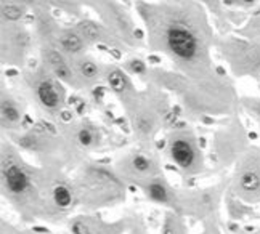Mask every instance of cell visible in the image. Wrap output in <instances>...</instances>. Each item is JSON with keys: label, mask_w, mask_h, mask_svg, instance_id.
<instances>
[{"label": "cell", "mask_w": 260, "mask_h": 234, "mask_svg": "<svg viewBox=\"0 0 260 234\" xmlns=\"http://www.w3.org/2000/svg\"><path fill=\"white\" fill-rule=\"evenodd\" d=\"M0 116H2L4 128H15L21 124L23 111H21V108H19L16 99H13L10 95L4 93L2 101H0Z\"/></svg>", "instance_id": "12"}, {"label": "cell", "mask_w": 260, "mask_h": 234, "mask_svg": "<svg viewBox=\"0 0 260 234\" xmlns=\"http://www.w3.org/2000/svg\"><path fill=\"white\" fill-rule=\"evenodd\" d=\"M140 186L145 191L148 199H151L156 204H162V206L177 204V192L172 189V186L169 185L162 175H156L153 178H149Z\"/></svg>", "instance_id": "10"}, {"label": "cell", "mask_w": 260, "mask_h": 234, "mask_svg": "<svg viewBox=\"0 0 260 234\" xmlns=\"http://www.w3.org/2000/svg\"><path fill=\"white\" fill-rule=\"evenodd\" d=\"M73 66L77 74V79L84 80V82H96L100 76H102L100 64L92 56H87V55L76 56L73 61Z\"/></svg>", "instance_id": "13"}, {"label": "cell", "mask_w": 260, "mask_h": 234, "mask_svg": "<svg viewBox=\"0 0 260 234\" xmlns=\"http://www.w3.org/2000/svg\"><path fill=\"white\" fill-rule=\"evenodd\" d=\"M116 172L121 178L132 180L135 183L138 181V185H143L146 180L161 175L157 159L143 151L134 152V154H128L127 157H124L117 164Z\"/></svg>", "instance_id": "7"}, {"label": "cell", "mask_w": 260, "mask_h": 234, "mask_svg": "<svg viewBox=\"0 0 260 234\" xmlns=\"http://www.w3.org/2000/svg\"><path fill=\"white\" fill-rule=\"evenodd\" d=\"M243 105L260 122V98H246L243 101Z\"/></svg>", "instance_id": "21"}, {"label": "cell", "mask_w": 260, "mask_h": 234, "mask_svg": "<svg viewBox=\"0 0 260 234\" xmlns=\"http://www.w3.org/2000/svg\"><path fill=\"white\" fill-rule=\"evenodd\" d=\"M74 143L84 151H90L100 145V133L92 125H81L76 130Z\"/></svg>", "instance_id": "15"}, {"label": "cell", "mask_w": 260, "mask_h": 234, "mask_svg": "<svg viewBox=\"0 0 260 234\" xmlns=\"http://www.w3.org/2000/svg\"><path fill=\"white\" fill-rule=\"evenodd\" d=\"M34 95L45 111L56 113L63 106V93L59 91L56 82L48 76H41L34 84Z\"/></svg>", "instance_id": "9"}, {"label": "cell", "mask_w": 260, "mask_h": 234, "mask_svg": "<svg viewBox=\"0 0 260 234\" xmlns=\"http://www.w3.org/2000/svg\"><path fill=\"white\" fill-rule=\"evenodd\" d=\"M161 39L166 52L183 64L196 63L206 52V42L198 30L178 19H172L164 26Z\"/></svg>", "instance_id": "3"}, {"label": "cell", "mask_w": 260, "mask_h": 234, "mask_svg": "<svg viewBox=\"0 0 260 234\" xmlns=\"http://www.w3.org/2000/svg\"><path fill=\"white\" fill-rule=\"evenodd\" d=\"M241 32L246 39L260 44V15L254 16L252 19H249V23L243 27Z\"/></svg>", "instance_id": "18"}, {"label": "cell", "mask_w": 260, "mask_h": 234, "mask_svg": "<svg viewBox=\"0 0 260 234\" xmlns=\"http://www.w3.org/2000/svg\"><path fill=\"white\" fill-rule=\"evenodd\" d=\"M201 2H204L206 5H209V7L215 8V7H218L220 4H222V0H201Z\"/></svg>", "instance_id": "23"}, {"label": "cell", "mask_w": 260, "mask_h": 234, "mask_svg": "<svg viewBox=\"0 0 260 234\" xmlns=\"http://www.w3.org/2000/svg\"><path fill=\"white\" fill-rule=\"evenodd\" d=\"M76 29L81 32V36L84 37L87 44H98V42H103V39H105L103 27L98 26L93 21H90V19H81V21L76 24Z\"/></svg>", "instance_id": "16"}, {"label": "cell", "mask_w": 260, "mask_h": 234, "mask_svg": "<svg viewBox=\"0 0 260 234\" xmlns=\"http://www.w3.org/2000/svg\"><path fill=\"white\" fill-rule=\"evenodd\" d=\"M169 157L177 165L178 170L185 172V174H198L203 170V156L199 151L196 141L191 135L186 133H177L169 140Z\"/></svg>", "instance_id": "6"}, {"label": "cell", "mask_w": 260, "mask_h": 234, "mask_svg": "<svg viewBox=\"0 0 260 234\" xmlns=\"http://www.w3.org/2000/svg\"><path fill=\"white\" fill-rule=\"evenodd\" d=\"M56 42H58V48L61 50L64 55L73 56V58L84 55V50L87 47V42L76 27H66L59 30Z\"/></svg>", "instance_id": "11"}, {"label": "cell", "mask_w": 260, "mask_h": 234, "mask_svg": "<svg viewBox=\"0 0 260 234\" xmlns=\"http://www.w3.org/2000/svg\"><path fill=\"white\" fill-rule=\"evenodd\" d=\"M222 4L226 7H243V8H251L257 4V0H222Z\"/></svg>", "instance_id": "22"}, {"label": "cell", "mask_w": 260, "mask_h": 234, "mask_svg": "<svg viewBox=\"0 0 260 234\" xmlns=\"http://www.w3.org/2000/svg\"><path fill=\"white\" fill-rule=\"evenodd\" d=\"M74 186L79 200H84L90 206L108 204L122 194V183L117 172L106 170L100 165L84 169Z\"/></svg>", "instance_id": "2"}, {"label": "cell", "mask_w": 260, "mask_h": 234, "mask_svg": "<svg viewBox=\"0 0 260 234\" xmlns=\"http://www.w3.org/2000/svg\"><path fill=\"white\" fill-rule=\"evenodd\" d=\"M34 172L13 149L4 148L2 151V189L4 194L16 207L41 209L39 200L42 199L41 183Z\"/></svg>", "instance_id": "1"}, {"label": "cell", "mask_w": 260, "mask_h": 234, "mask_svg": "<svg viewBox=\"0 0 260 234\" xmlns=\"http://www.w3.org/2000/svg\"><path fill=\"white\" fill-rule=\"evenodd\" d=\"M230 194L244 204H260V148L249 146L236 160Z\"/></svg>", "instance_id": "4"}, {"label": "cell", "mask_w": 260, "mask_h": 234, "mask_svg": "<svg viewBox=\"0 0 260 234\" xmlns=\"http://www.w3.org/2000/svg\"><path fill=\"white\" fill-rule=\"evenodd\" d=\"M223 53L238 76L260 77V44L232 37L225 42Z\"/></svg>", "instance_id": "5"}, {"label": "cell", "mask_w": 260, "mask_h": 234, "mask_svg": "<svg viewBox=\"0 0 260 234\" xmlns=\"http://www.w3.org/2000/svg\"><path fill=\"white\" fill-rule=\"evenodd\" d=\"M233 234H260V231H236V232H233Z\"/></svg>", "instance_id": "24"}, {"label": "cell", "mask_w": 260, "mask_h": 234, "mask_svg": "<svg viewBox=\"0 0 260 234\" xmlns=\"http://www.w3.org/2000/svg\"><path fill=\"white\" fill-rule=\"evenodd\" d=\"M125 69L128 71V73H132V74H137V76H142L146 73V63L143 59H140V58H132V59H128L127 61V64H125Z\"/></svg>", "instance_id": "20"}, {"label": "cell", "mask_w": 260, "mask_h": 234, "mask_svg": "<svg viewBox=\"0 0 260 234\" xmlns=\"http://www.w3.org/2000/svg\"><path fill=\"white\" fill-rule=\"evenodd\" d=\"M164 234H185L183 225L177 215H169L164 225Z\"/></svg>", "instance_id": "19"}, {"label": "cell", "mask_w": 260, "mask_h": 234, "mask_svg": "<svg viewBox=\"0 0 260 234\" xmlns=\"http://www.w3.org/2000/svg\"><path fill=\"white\" fill-rule=\"evenodd\" d=\"M44 61L47 64V69L52 73L55 79L59 80V82H64L69 85H74L77 82V74L74 71L73 63L68 59V55H64L59 48L45 47Z\"/></svg>", "instance_id": "8"}, {"label": "cell", "mask_w": 260, "mask_h": 234, "mask_svg": "<svg viewBox=\"0 0 260 234\" xmlns=\"http://www.w3.org/2000/svg\"><path fill=\"white\" fill-rule=\"evenodd\" d=\"M26 13V7L18 0H4L2 2V19L7 23L21 21Z\"/></svg>", "instance_id": "17"}, {"label": "cell", "mask_w": 260, "mask_h": 234, "mask_svg": "<svg viewBox=\"0 0 260 234\" xmlns=\"http://www.w3.org/2000/svg\"><path fill=\"white\" fill-rule=\"evenodd\" d=\"M105 82L109 87V90L121 96L128 95L130 90H132L130 79L124 74V71L119 68H108L105 71Z\"/></svg>", "instance_id": "14"}]
</instances>
